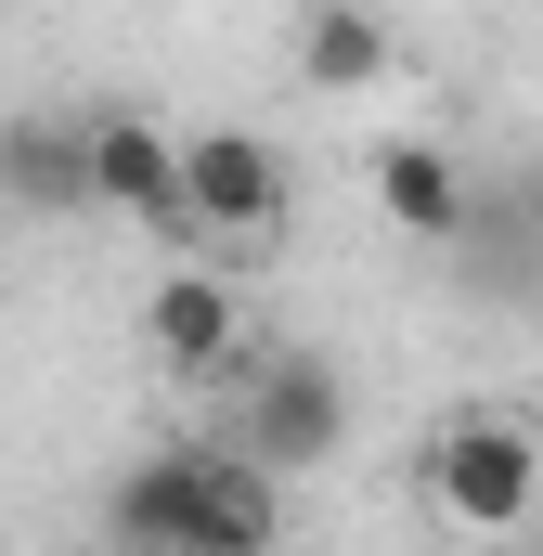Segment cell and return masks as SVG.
I'll list each match as a JSON object with an SVG mask.
<instances>
[{
    "instance_id": "cell-1",
    "label": "cell",
    "mask_w": 543,
    "mask_h": 556,
    "mask_svg": "<svg viewBox=\"0 0 543 556\" xmlns=\"http://www.w3.org/2000/svg\"><path fill=\"white\" fill-rule=\"evenodd\" d=\"M104 544L117 556H272V479L233 440H181L142 453L104 492Z\"/></svg>"
},
{
    "instance_id": "cell-2",
    "label": "cell",
    "mask_w": 543,
    "mask_h": 556,
    "mask_svg": "<svg viewBox=\"0 0 543 556\" xmlns=\"http://www.w3.org/2000/svg\"><path fill=\"white\" fill-rule=\"evenodd\" d=\"M427 505H440L466 544L543 531V427L531 415H453L427 440Z\"/></svg>"
},
{
    "instance_id": "cell-3",
    "label": "cell",
    "mask_w": 543,
    "mask_h": 556,
    "mask_svg": "<svg viewBox=\"0 0 543 556\" xmlns=\"http://www.w3.org/2000/svg\"><path fill=\"white\" fill-rule=\"evenodd\" d=\"M337 440H350V376H337V350H272V363H247L233 453L260 466L272 492H285V479H311Z\"/></svg>"
},
{
    "instance_id": "cell-4",
    "label": "cell",
    "mask_w": 543,
    "mask_h": 556,
    "mask_svg": "<svg viewBox=\"0 0 543 556\" xmlns=\"http://www.w3.org/2000/svg\"><path fill=\"white\" fill-rule=\"evenodd\" d=\"M181 194H194V233L260 247V233H285V207H298V168L260 130H194L181 142Z\"/></svg>"
},
{
    "instance_id": "cell-5",
    "label": "cell",
    "mask_w": 543,
    "mask_h": 556,
    "mask_svg": "<svg viewBox=\"0 0 543 556\" xmlns=\"http://www.w3.org/2000/svg\"><path fill=\"white\" fill-rule=\"evenodd\" d=\"M91 207H117V220H130V233H155V247H194L181 142L155 130V117H130V104H104V117H91Z\"/></svg>"
},
{
    "instance_id": "cell-6",
    "label": "cell",
    "mask_w": 543,
    "mask_h": 556,
    "mask_svg": "<svg viewBox=\"0 0 543 556\" xmlns=\"http://www.w3.org/2000/svg\"><path fill=\"white\" fill-rule=\"evenodd\" d=\"M142 350H155L168 376H233V350H247V285L207 273V260H168V273L142 285Z\"/></svg>"
},
{
    "instance_id": "cell-7",
    "label": "cell",
    "mask_w": 543,
    "mask_h": 556,
    "mask_svg": "<svg viewBox=\"0 0 543 556\" xmlns=\"http://www.w3.org/2000/svg\"><path fill=\"white\" fill-rule=\"evenodd\" d=\"M363 194H376V220L414 233V247H453V233L479 220V181H466V155H453L440 130H389L376 155H363Z\"/></svg>"
},
{
    "instance_id": "cell-8",
    "label": "cell",
    "mask_w": 543,
    "mask_h": 556,
    "mask_svg": "<svg viewBox=\"0 0 543 556\" xmlns=\"http://www.w3.org/2000/svg\"><path fill=\"white\" fill-rule=\"evenodd\" d=\"M0 207H26V220L91 207V117H65V104H13V117H0Z\"/></svg>"
},
{
    "instance_id": "cell-9",
    "label": "cell",
    "mask_w": 543,
    "mask_h": 556,
    "mask_svg": "<svg viewBox=\"0 0 543 556\" xmlns=\"http://www.w3.org/2000/svg\"><path fill=\"white\" fill-rule=\"evenodd\" d=\"M285 65H298V91L350 104V91H376V78L402 65V39H389V13H337V0H311V13H285Z\"/></svg>"
}]
</instances>
